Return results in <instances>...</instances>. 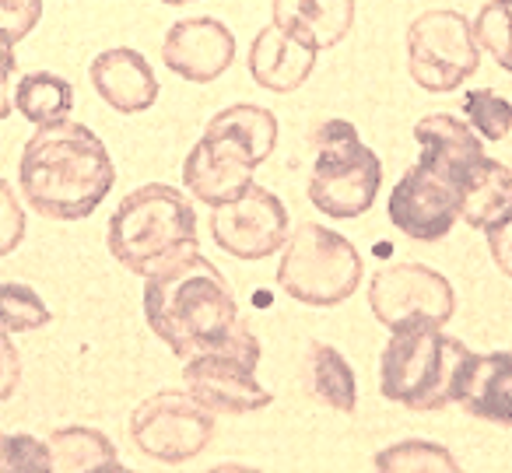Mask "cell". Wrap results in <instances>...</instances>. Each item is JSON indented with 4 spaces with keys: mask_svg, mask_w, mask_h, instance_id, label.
Here are the masks:
<instances>
[{
    "mask_svg": "<svg viewBox=\"0 0 512 473\" xmlns=\"http://www.w3.org/2000/svg\"><path fill=\"white\" fill-rule=\"evenodd\" d=\"M18 183L32 211L53 221H81L99 211L116 183L106 144L85 123L39 127L22 151Z\"/></svg>",
    "mask_w": 512,
    "mask_h": 473,
    "instance_id": "6da1fadb",
    "label": "cell"
},
{
    "mask_svg": "<svg viewBox=\"0 0 512 473\" xmlns=\"http://www.w3.org/2000/svg\"><path fill=\"white\" fill-rule=\"evenodd\" d=\"M144 319L151 333L186 361L225 344L239 323V305L221 270L197 249L144 277Z\"/></svg>",
    "mask_w": 512,
    "mask_h": 473,
    "instance_id": "7a4b0ae2",
    "label": "cell"
},
{
    "mask_svg": "<svg viewBox=\"0 0 512 473\" xmlns=\"http://www.w3.org/2000/svg\"><path fill=\"white\" fill-rule=\"evenodd\" d=\"M109 253L137 277H151L179 256L197 253V211L190 197L165 183H144L109 218Z\"/></svg>",
    "mask_w": 512,
    "mask_h": 473,
    "instance_id": "3957f363",
    "label": "cell"
},
{
    "mask_svg": "<svg viewBox=\"0 0 512 473\" xmlns=\"http://www.w3.org/2000/svg\"><path fill=\"white\" fill-rule=\"evenodd\" d=\"M470 361L474 351L446 337L442 326H400L379 361V389L407 410H442L460 400Z\"/></svg>",
    "mask_w": 512,
    "mask_h": 473,
    "instance_id": "277c9868",
    "label": "cell"
},
{
    "mask_svg": "<svg viewBox=\"0 0 512 473\" xmlns=\"http://www.w3.org/2000/svg\"><path fill=\"white\" fill-rule=\"evenodd\" d=\"M316 165L309 176V200L327 218L348 221L362 218L383 186V162L362 144L358 130L348 120H327L313 130Z\"/></svg>",
    "mask_w": 512,
    "mask_h": 473,
    "instance_id": "5b68a950",
    "label": "cell"
},
{
    "mask_svg": "<svg viewBox=\"0 0 512 473\" xmlns=\"http://www.w3.org/2000/svg\"><path fill=\"white\" fill-rule=\"evenodd\" d=\"M362 256L341 232L327 225H299L281 246L278 284L302 305L330 309L362 284Z\"/></svg>",
    "mask_w": 512,
    "mask_h": 473,
    "instance_id": "8992f818",
    "label": "cell"
},
{
    "mask_svg": "<svg viewBox=\"0 0 512 473\" xmlns=\"http://www.w3.org/2000/svg\"><path fill=\"white\" fill-rule=\"evenodd\" d=\"M256 365H260V340L253 326L239 319L221 347L186 358L183 382L214 414H253L274 400L256 382Z\"/></svg>",
    "mask_w": 512,
    "mask_h": 473,
    "instance_id": "52a82bcc",
    "label": "cell"
},
{
    "mask_svg": "<svg viewBox=\"0 0 512 473\" xmlns=\"http://www.w3.org/2000/svg\"><path fill=\"white\" fill-rule=\"evenodd\" d=\"M481 64L474 25L460 11H425L407 29V71L425 92H453Z\"/></svg>",
    "mask_w": 512,
    "mask_h": 473,
    "instance_id": "ba28073f",
    "label": "cell"
},
{
    "mask_svg": "<svg viewBox=\"0 0 512 473\" xmlns=\"http://www.w3.org/2000/svg\"><path fill=\"white\" fill-rule=\"evenodd\" d=\"M130 438L158 463H186L214 438V410L186 389H162L130 414Z\"/></svg>",
    "mask_w": 512,
    "mask_h": 473,
    "instance_id": "9c48e42d",
    "label": "cell"
},
{
    "mask_svg": "<svg viewBox=\"0 0 512 473\" xmlns=\"http://www.w3.org/2000/svg\"><path fill=\"white\" fill-rule=\"evenodd\" d=\"M369 309L390 330L411 323L446 326L456 316V291L425 263H390L369 277Z\"/></svg>",
    "mask_w": 512,
    "mask_h": 473,
    "instance_id": "30bf717a",
    "label": "cell"
},
{
    "mask_svg": "<svg viewBox=\"0 0 512 473\" xmlns=\"http://www.w3.org/2000/svg\"><path fill=\"white\" fill-rule=\"evenodd\" d=\"M211 235L235 260H264L285 246L288 207L271 190L253 183L242 197L211 207Z\"/></svg>",
    "mask_w": 512,
    "mask_h": 473,
    "instance_id": "8fae6325",
    "label": "cell"
},
{
    "mask_svg": "<svg viewBox=\"0 0 512 473\" xmlns=\"http://www.w3.org/2000/svg\"><path fill=\"white\" fill-rule=\"evenodd\" d=\"M460 218V190L449 179L411 165L390 193V221L418 242L446 239Z\"/></svg>",
    "mask_w": 512,
    "mask_h": 473,
    "instance_id": "7c38bea8",
    "label": "cell"
},
{
    "mask_svg": "<svg viewBox=\"0 0 512 473\" xmlns=\"http://www.w3.org/2000/svg\"><path fill=\"white\" fill-rule=\"evenodd\" d=\"M235 36L218 18H183L162 39V64L190 85H211L232 67Z\"/></svg>",
    "mask_w": 512,
    "mask_h": 473,
    "instance_id": "4fadbf2b",
    "label": "cell"
},
{
    "mask_svg": "<svg viewBox=\"0 0 512 473\" xmlns=\"http://www.w3.org/2000/svg\"><path fill=\"white\" fill-rule=\"evenodd\" d=\"M253 169H256V158L242 144L204 130V137L186 155L183 183L200 204L218 207L242 197L253 186Z\"/></svg>",
    "mask_w": 512,
    "mask_h": 473,
    "instance_id": "5bb4252c",
    "label": "cell"
},
{
    "mask_svg": "<svg viewBox=\"0 0 512 473\" xmlns=\"http://www.w3.org/2000/svg\"><path fill=\"white\" fill-rule=\"evenodd\" d=\"M414 141L421 148V169L449 179L456 190L470 176V169L484 158V141L474 134V127L449 113H432L414 123Z\"/></svg>",
    "mask_w": 512,
    "mask_h": 473,
    "instance_id": "9a60e30c",
    "label": "cell"
},
{
    "mask_svg": "<svg viewBox=\"0 0 512 473\" xmlns=\"http://www.w3.org/2000/svg\"><path fill=\"white\" fill-rule=\"evenodd\" d=\"M88 78H92L99 99L123 116L144 113L158 99V78L151 71V64L137 50H127V46L99 53L92 60V67H88Z\"/></svg>",
    "mask_w": 512,
    "mask_h": 473,
    "instance_id": "2e32d148",
    "label": "cell"
},
{
    "mask_svg": "<svg viewBox=\"0 0 512 473\" xmlns=\"http://www.w3.org/2000/svg\"><path fill=\"white\" fill-rule=\"evenodd\" d=\"M316 71V50L306 46L302 39L288 36L278 25L256 32L253 46H249V74L260 88L267 92H295L309 81V74Z\"/></svg>",
    "mask_w": 512,
    "mask_h": 473,
    "instance_id": "e0dca14e",
    "label": "cell"
},
{
    "mask_svg": "<svg viewBox=\"0 0 512 473\" xmlns=\"http://www.w3.org/2000/svg\"><path fill=\"white\" fill-rule=\"evenodd\" d=\"M274 25L316 53L337 46L355 25V0H274Z\"/></svg>",
    "mask_w": 512,
    "mask_h": 473,
    "instance_id": "ac0fdd59",
    "label": "cell"
},
{
    "mask_svg": "<svg viewBox=\"0 0 512 473\" xmlns=\"http://www.w3.org/2000/svg\"><path fill=\"white\" fill-rule=\"evenodd\" d=\"M456 403L481 421L512 428V347L509 351L474 354Z\"/></svg>",
    "mask_w": 512,
    "mask_h": 473,
    "instance_id": "d6986e66",
    "label": "cell"
},
{
    "mask_svg": "<svg viewBox=\"0 0 512 473\" xmlns=\"http://www.w3.org/2000/svg\"><path fill=\"white\" fill-rule=\"evenodd\" d=\"M460 218L477 232L512 218V172L484 155L460 186Z\"/></svg>",
    "mask_w": 512,
    "mask_h": 473,
    "instance_id": "ffe728a7",
    "label": "cell"
},
{
    "mask_svg": "<svg viewBox=\"0 0 512 473\" xmlns=\"http://www.w3.org/2000/svg\"><path fill=\"white\" fill-rule=\"evenodd\" d=\"M50 445V463L53 470L60 473H113V470H123L120 456H116V445L102 435L99 428H60L46 438Z\"/></svg>",
    "mask_w": 512,
    "mask_h": 473,
    "instance_id": "44dd1931",
    "label": "cell"
},
{
    "mask_svg": "<svg viewBox=\"0 0 512 473\" xmlns=\"http://www.w3.org/2000/svg\"><path fill=\"white\" fill-rule=\"evenodd\" d=\"M207 134H221V137H228V141L242 144V148L256 158V165H260L274 155L278 120H274V113L264 106H228L207 123Z\"/></svg>",
    "mask_w": 512,
    "mask_h": 473,
    "instance_id": "7402d4cb",
    "label": "cell"
},
{
    "mask_svg": "<svg viewBox=\"0 0 512 473\" xmlns=\"http://www.w3.org/2000/svg\"><path fill=\"white\" fill-rule=\"evenodd\" d=\"M309 379H313V396L327 403L330 410L355 414L358 403V382L351 372L348 358L330 344H309Z\"/></svg>",
    "mask_w": 512,
    "mask_h": 473,
    "instance_id": "603a6c76",
    "label": "cell"
},
{
    "mask_svg": "<svg viewBox=\"0 0 512 473\" xmlns=\"http://www.w3.org/2000/svg\"><path fill=\"white\" fill-rule=\"evenodd\" d=\"M15 109L36 127H50L67 120V113L74 109V88L67 78L50 71L25 74L15 88Z\"/></svg>",
    "mask_w": 512,
    "mask_h": 473,
    "instance_id": "cb8c5ba5",
    "label": "cell"
},
{
    "mask_svg": "<svg viewBox=\"0 0 512 473\" xmlns=\"http://www.w3.org/2000/svg\"><path fill=\"white\" fill-rule=\"evenodd\" d=\"M376 470L386 473H425V470H439V473H453L460 470L456 456L439 442H425V438H411V442H397L390 449H383L376 456Z\"/></svg>",
    "mask_w": 512,
    "mask_h": 473,
    "instance_id": "d4e9b609",
    "label": "cell"
},
{
    "mask_svg": "<svg viewBox=\"0 0 512 473\" xmlns=\"http://www.w3.org/2000/svg\"><path fill=\"white\" fill-rule=\"evenodd\" d=\"M474 39L502 71L512 74V0H488L477 11Z\"/></svg>",
    "mask_w": 512,
    "mask_h": 473,
    "instance_id": "484cf974",
    "label": "cell"
},
{
    "mask_svg": "<svg viewBox=\"0 0 512 473\" xmlns=\"http://www.w3.org/2000/svg\"><path fill=\"white\" fill-rule=\"evenodd\" d=\"M46 323H50V309L29 284L0 281V330L29 333Z\"/></svg>",
    "mask_w": 512,
    "mask_h": 473,
    "instance_id": "4316f807",
    "label": "cell"
},
{
    "mask_svg": "<svg viewBox=\"0 0 512 473\" xmlns=\"http://www.w3.org/2000/svg\"><path fill=\"white\" fill-rule=\"evenodd\" d=\"M463 113L481 141H505L512 130V102L491 88H477L463 99Z\"/></svg>",
    "mask_w": 512,
    "mask_h": 473,
    "instance_id": "83f0119b",
    "label": "cell"
},
{
    "mask_svg": "<svg viewBox=\"0 0 512 473\" xmlns=\"http://www.w3.org/2000/svg\"><path fill=\"white\" fill-rule=\"evenodd\" d=\"M0 473H53L50 445L32 435L0 431Z\"/></svg>",
    "mask_w": 512,
    "mask_h": 473,
    "instance_id": "f1b7e54d",
    "label": "cell"
},
{
    "mask_svg": "<svg viewBox=\"0 0 512 473\" xmlns=\"http://www.w3.org/2000/svg\"><path fill=\"white\" fill-rule=\"evenodd\" d=\"M43 18V0H0V39L11 46L32 36Z\"/></svg>",
    "mask_w": 512,
    "mask_h": 473,
    "instance_id": "f546056e",
    "label": "cell"
},
{
    "mask_svg": "<svg viewBox=\"0 0 512 473\" xmlns=\"http://www.w3.org/2000/svg\"><path fill=\"white\" fill-rule=\"evenodd\" d=\"M25 239V207L11 193V186L0 179V256L15 253Z\"/></svg>",
    "mask_w": 512,
    "mask_h": 473,
    "instance_id": "4dcf8cb0",
    "label": "cell"
},
{
    "mask_svg": "<svg viewBox=\"0 0 512 473\" xmlns=\"http://www.w3.org/2000/svg\"><path fill=\"white\" fill-rule=\"evenodd\" d=\"M22 382V358L18 347L11 344L8 330H0V400H8Z\"/></svg>",
    "mask_w": 512,
    "mask_h": 473,
    "instance_id": "1f68e13d",
    "label": "cell"
},
{
    "mask_svg": "<svg viewBox=\"0 0 512 473\" xmlns=\"http://www.w3.org/2000/svg\"><path fill=\"white\" fill-rule=\"evenodd\" d=\"M488 249H491V260L498 263L502 274L512 277V218H505L502 225L488 228Z\"/></svg>",
    "mask_w": 512,
    "mask_h": 473,
    "instance_id": "d6a6232c",
    "label": "cell"
},
{
    "mask_svg": "<svg viewBox=\"0 0 512 473\" xmlns=\"http://www.w3.org/2000/svg\"><path fill=\"white\" fill-rule=\"evenodd\" d=\"M15 67H18L15 46H11L8 39H0V88L11 85V74H15Z\"/></svg>",
    "mask_w": 512,
    "mask_h": 473,
    "instance_id": "836d02e7",
    "label": "cell"
},
{
    "mask_svg": "<svg viewBox=\"0 0 512 473\" xmlns=\"http://www.w3.org/2000/svg\"><path fill=\"white\" fill-rule=\"evenodd\" d=\"M11 106H15V99L8 95V88H0V123L11 116Z\"/></svg>",
    "mask_w": 512,
    "mask_h": 473,
    "instance_id": "e575fe53",
    "label": "cell"
},
{
    "mask_svg": "<svg viewBox=\"0 0 512 473\" xmlns=\"http://www.w3.org/2000/svg\"><path fill=\"white\" fill-rule=\"evenodd\" d=\"M162 4H172V8H179V4H193V0H162Z\"/></svg>",
    "mask_w": 512,
    "mask_h": 473,
    "instance_id": "d590c367",
    "label": "cell"
}]
</instances>
